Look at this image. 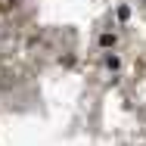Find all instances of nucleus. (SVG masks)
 Returning a JSON list of instances; mask_svg holds the SVG:
<instances>
[{
  "label": "nucleus",
  "instance_id": "nucleus-1",
  "mask_svg": "<svg viewBox=\"0 0 146 146\" xmlns=\"http://www.w3.org/2000/svg\"><path fill=\"white\" fill-rule=\"evenodd\" d=\"M140 3H143V6H146V0H140Z\"/></svg>",
  "mask_w": 146,
  "mask_h": 146
}]
</instances>
